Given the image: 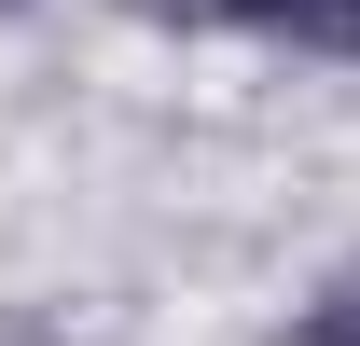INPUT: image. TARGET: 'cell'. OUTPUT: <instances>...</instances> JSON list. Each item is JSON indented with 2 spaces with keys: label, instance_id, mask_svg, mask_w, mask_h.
I'll use <instances>...</instances> for the list:
<instances>
[{
  "label": "cell",
  "instance_id": "obj_2",
  "mask_svg": "<svg viewBox=\"0 0 360 346\" xmlns=\"http://www.w3.org/2000/svg\"><path fill=\"white\" fill-rule=\"evenodd\" d=\"M291 346H360V263L305 291V319H291Z\"/></svg>",
  "mask_w": 360,
  "mask_h": 346
},
{
  "label": "cell",
  "instance_id": "obj_3",
  "mask_svg": "<svg viewBox=\"0 0 360 346\" xmlns=\"http://www.w3.org/2000/svg\"><path fill=\"white\" fill-rule=\"evenodd\" d=\"M0 14H14V0H0Z\"/></svg>",
  "mask_w": 360,
  "mask_h": 346
},
{
  "label": "cell",
  "instance_id": "obj_1",
  "mask_svg": "<svg viewBox=\"0 0 360 346\" xmlns=\"http://www.w3.org/2000/svg\"><path fill=\"white\" fill-rule=\"evenodd\" d=\"M167 28H264V42H305V56H360V0H139Z\"/></svg>",
  "mask_w": 360,
  "mask_h": 346
}]
</instances>
